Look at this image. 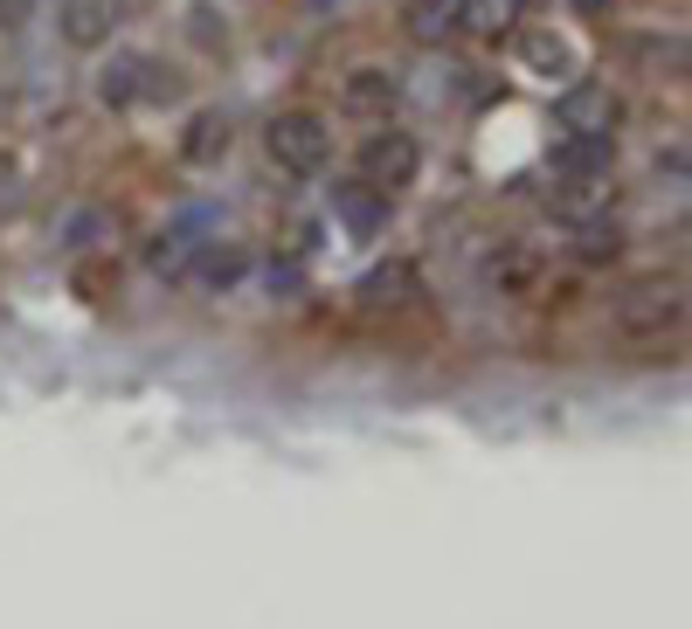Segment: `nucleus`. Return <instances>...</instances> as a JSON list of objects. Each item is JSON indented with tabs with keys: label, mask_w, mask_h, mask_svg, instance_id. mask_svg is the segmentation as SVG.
Listing matches in <instances>:
<instances>
[{
	"label": "nucleus",
	"mask_w": 692,
	"mask_h": 629,
	"mask_svg": "<svg viewBox=\"0 0 692 629\" xmlns=\"http://www.w3.org/2000/svg\"><path fill=\"white\" fill-rule=\"evenodd\" d=\"M568 250H575V263H589V271H603V263H624V222L616 215H575V228H568Z\"/></svg>",
	"instance_id": "ddd939ff"
},
{
	"label": "nucleus",
	"mask_w": 692,
	"mask_h": 629,
	"mask_svg": "<svg viewBox=\"0 0 692 629\" xmlns=\"http://www.w3.org/2000/svg\"><path fill=\"white\" fill-rule=\"evenodd\" d=\"M194 242H201V236H187V228H174V236H153V250H146V271L166 277V284H180L187 263H194Z\"/></svg>",
	"instance_id": "f3484780"
},
{
	"label": "nucleus",
	"mask_w": 692,
	"mask_h": 629,
	"mask_svg": "<svg viewBox=\"0 0 692 629\" xmlns=\"http://www.w3.org/2000/svg\"><path fill=\"white\" fill-rule=\"evenodd\" d=\"M332 215L367 242V236H381V228H388V194H381V187H367V180H332Z\"/></svg>",
	"instance_id": "4468645a"
},
{
	"label": "nucleus",
	"mask_w": 692,
	"mask_h": 629,
	"mask_svg": "<svg viewBox=\"0 0 692 629\" xmlns=\"http://www.w3.org/2000/svg\"><path fill=\"white\" fill-rule=\"evenodd\" d=\"M229 146H236L229 111H194L187 131H180V160L187 166H222V160H229Z\"/></svg>",
	"instance_id": "2eb2a0df"
},
{
	"label": "nucleus",
	"mask_w": 692,
	"mask_h": 629,
	"mask_svg": "<svg viewBox=\"0 0 692 629\" xmlns=\"http://www.w3.org/2000/svg\"><path fill=\"white\" fill-rule=\"evenodd\" d=\"M554 125L561 131H603L616 139V125H624V98H616L609 84H595V76H568L554 98Z\"/></svg>",
	"instance_id": "20e7f679"
},
{
	"label": "nucleus",
	"mask_w": 692,
	"mask_h": 629,
	"mask_svg": "<svg viewBox=\"0 0 692 629\" xmlns=\"http://www.w3.org/2000/svg\"><path fill=\"white\" fill-rule=\"evenodd\" d=\"M187 35H194L201 49H222V42H229V22H215V0H194V8H187Z\"/></svg>",
	"instance_id": "aec40b11"
},
{
	"label": "nucleus",
	"mask_w": 692,
	"mask_h": 629,
	"mask_svg": "<svg viewBox=\"0 0 692 629\" xmlns=\"http://www.w3.org/2000/svg\"><path fill=\"white\" fill-rule=\"evenodd\" d=\"M353 304H361V312H408V304H423V271L408 256H381L374 263V271L353 284Z\"/></svg>",
	"instance_id": "39448f33"
},
{
	"label": "nucleus",
	"mask_w": 692,
	"mask_h": 629,
	"mask_svg": "<svg viewBox=\"0 0 692 629\" xmlns=\"http://www.w3.org/2000/svg\"><path fill=\"white\" fill-rule=\"evenodd\" d=\"M264 160L277 166L285 180H312V174H326V160H332V125L319 118V111H277V118L264 125Z\"/></svg>",
	"instance_id": "f03ea898"
},
{
	"label": "nucleus",
	"mask_w": 692,
	"mask_h": 629,
	"mask_svg": "<svg viewBox=\"0 0 692 629\" xmlns=\"http://www.w3.org/2000/svg\"><path fill=\"white\" fill-rule=\"evenodd\" d=\"M395 104H402V70L361 63L340 76V111H353V118H388Z\"/></svg>",
	"instance_id": "6e6552de"
},
{
	"label": "nucleus",
	"mask_w": 692,
	"mask_h": 629,
	"mask_svg": "<svg viewBox=\"0 0 692 629\" xmlns=\"http://www.w3.org/2000/svg\"><path fill=\"white\" fill-rule=\"evenodd\" d=\"M638 63H644V76H685V42L679 35H651V42H638Z\"/></svg>",
	"instance_id": "6ab92c4d"
},
{
	"label": "nucleus",
	"mask_w": 692,
	"mask_h": 629,
	"mask_svg": "<svg viewBox=\"0 0 692 629\" xmlns=\"http://www.w3.org/2000/svg\"><path fill=\"white\" fill-rule=\"evenodd\" d=\"M609 8H616V0H568L575 22H609Z\"/></svg>",
	"instance_id": "4be33fe9"
},
{
	"label": "nucleus",
	"mask_w": 692,
	"mask_h": 629,
	"mask_svg": "<svg viewBox=\"0 0 692 629\" xmlns=\"http://www.w3.org/2000/svg\"><path fill=\"white\" fill-rule=\"evenodd\" d=\"M118 22H125V0H63V8H55V35H63L77 55L111 49Z\"/></svg>",
	"instance_id": "0eeeda50"
},
{
	"label": "nucleus",
	"mask_w": 692,
	"mask_h": 629,
	"mask_svg": "<svg viewBox=\"0 0 692 629\" xmlns=\"http://www.w3.org/2000/svg\"><path fill=\"white\" fill-rule=\"evenodd\" d=\"M153 55H139V49H111V63L98 70V104H111V111H133L146 90H153Z\"/></svg>",
	"instance_id": "1a4fd4ad"
},
{
	"label": "nucleus",
	"mask_w": 692,
	"mask_h": 629,
	"mask_svg": "<svg viewBox=\"0 0 692 629\" xmlns=\"http://www.w3.org/2000/svg\"><path fill=\"white\" fill-rule=\"evenodd\" d=\"M22 8H28V0H0V22H8V28H22Z\"/></svg>",
	"instance_id": "5701e85b"
},
{
	"label": "nucleus",
	"mask_w": 692,
	"mask_h": 629,
	"mask_svg": "<svg viewBox=\"0 0 692 629\" xmlns=\"http://www.w3.org/2000/svg\"><path fill=\"white\" fill-rule=\"evenodd\" d=\"M104 236H111L104 215H90V207H84V215H70V250H98Z\"/></svg>",
	"instance_id": "412c9836"
},
{
	"label": "nucleus",
	"mask_w": 692,
	"mask_h": 629,
	"mask_svg": "<svg viewBox=\"0 0 692 629\" xmlns=\"http://www.w3.org/2000/svg\"><path fill=\"white\" fill-rule=\"evenodd\" d=\"M416 174H423V139L381 118V131H367V139H361V180L381 187V194H395V187H408Z\"/></svg>",
	"instance_id": "7ed1b4c3"
},
{
	"label": "nucleus",
	"mask_w": 692,
	"mask_h": 629,
	"mask_svg": "<svg viewBox=\"0 0 692 629\" xmlns=\"http://www.w3.org/2000/svg\"><path fill=\"white\" fill-rule=\"evenodd\" d=\"M540 284H548V256L533 250V242H492V256H485V291H499V298H533Z\"/></svg>",
	"instance_id": "423d86ee"
},
{
	"label": "nucleus",
	"mask_w": 692,
	"mask_h": 629,
	"mask_svg": "<svg viewBox=\"0 0 692 629\" xmlns=\"http://www.w3.org/2000/svg\"><path fill=\"white\" fill-rule=\"evenodd\" d=\"M519 8H527V0H471L464 35H506V28H519Z\"/></svg>",
	"instance_id": "a211bd4d"
},
{
	"label": "nucleus",
	"mask_w": 692,
	"mask_h": 629,
	"mask_svg": "<svg viewBox=\"0 0 692 629\" xmlns=\"http://www.w3.org/2000/svg\"><path fill=\"white\" fill-rule=\"evenodd\" d=\"M609 332L624 339V347H679V332H685V277L679 271H658V277H638V284H624V291L609 298Z\"/></svg>",
	"instance_id": "f257e3e1"
},
{
	"label": "nucleus",
	"mask_w": 692,
	"mask_h": 629,
	"mask_svg": "<svg viewBox=\"0 0 692 629\" xmlns=\"http://www.w3.org/2000/svg\"><path fill=\"white\" fill-rule=\"evenodd\" d=\"M464 14H471V0H402V28H408V42H423V49L457 42Z\"/></svg>",
	"instance_id": "9b49d317"
},
{
	"label": "nucleus",
	"mask_w": 692,
	"mask_h": 629,
	"mask_svg": "<svg viewBox=\"0 0 692 629\" xmlns=\"http://www.w3.org/2000/svg\"><path fill=\"white\" fill-rule=\"evenodd\" d=\"M609 166H616V139H603V131H561V146H554V174L561 180L589 187V180H603Z\"/></svg>",
	"instance_id": "9d476101"
},
{
	"label": "nucleus",
	"mask_w": 692,
	"mask_h": 629,
	"mask_svg": "<svg viewBox=\"0 0 692 629\" xmlns=\"http://www.w3.org/2000/svg\"><path fill=\"white\" fill-rule=\"evenodd\" d=\"M519 63H527L533 76H548V84H568V76H575V49L561 42L554 28H527V35H519Z\"/></svg>",
	"instance_id": "dca6fc26"
},
{
	"label": "nucleus",
	"mask_w": 692,
	"mask_h": 629,
	"mask_svg": "<svg viewBox=\"0 0 692 629\" xmlns=\"http://www.w3.org/2000/svg\"><path fill=\"white\" fill-rule=\"evenodd\" d=\"M242 271H250V250H242V242H194V263H187L180 284H194V291H229V284H242Z\"/></svg>",
	"instance_id": "f8f14e48"
}]
</instances>
